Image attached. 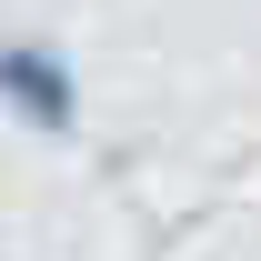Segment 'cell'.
Listing matches in <instances>:
<instances>
[{
    "instance_id": "cell-1",
    "label": "cell",
    "mask_w": 261,
    "mask_h": 261,
    "mask_svg": "<svg viewBox=\"0 0 261 261\" xmlns=\"http://www.w3.org/2000/svg\"><path fill=\"white\" fill-rule=\"evenodd\" d=\"M0 100L31 130H81V81L50 40H0Z\"/></svg>"
}]
</instances>
